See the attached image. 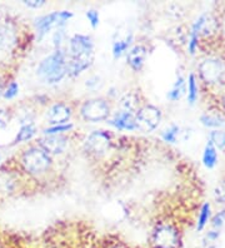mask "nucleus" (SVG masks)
I'll list each match as a JSON object with an SVG mask.
<instances>
[{
    "instance_id": "obj_10",
    "label": "nucleus",
    "mask_w": 225,
    "mask_h": 248,
    "mask_svg": "<svg viewBox=\"0 0 225 248\" xmlns=\"http://www.w3.org/2000/svg\"><path fill=\"white\" fill-rule=\"evenodd\" d=\"M70 57H94V42L89 35L75 34L69 40Z\"/></svg>"
},
{
    "instance_id": "obj_39",
    "label": "nucleus",
    "mask_w": 225,
    "mask_h": 248,
    "mask_svg": "<svg viewBox=\"0 0 225 248\" xmlns=\"http://www.w3.org/2000/svg\"><path fill=\"white\" fill-rule=\"evenodd\" d=\"M0 160H1V153H0Z\"/></svg>"
},
{
    "instance_id": "obj_35",
    "label": "nucleus",
    "mask_w": 225,
    "mask_h": 248,
    "mask_svg": "<svg viewBox=\"0 0 225 248\" xmlns=\"http://www.w3.org/2000/svg\"><path fill=\"white\" fill-rule=\"evenodd\" d=\"M219 236H220L219 230L210 231V232L207 233V239L208 241H216V239L219 238Z\"/></svg>"
},
{
    "instance_id": "obj_11",
    "label": "nucleus",
    "mask_w": 225,
    "mask_h": 248,
    "mask_svg": "<svg viewBox=\"0 0 225 248\" xmlns=\"http://www.w3.org/2000/svg\"><path fill=\"white\" fill-rule=\"evenodd\" d=\"M72 108L63 102H58L50 107L48 112V121L51 125L69 123L72 118Z\"/></svg>"
},
{
    "instance_id": "obj_30",
    "label": "nucleus",
    "mask_w": 225,
    "mask_h": 248,
    "mask_svg": "<svg viewBox=\"0 0 225 248\" xmlns=\"http://www.w3.org/2000/svg\"><path fill=\"white\" fill-rule=\"evenodd\" d=\"M214 198L220 204H225V179H222L214 189Z\"/></svg>"
},
{
    "instance_id": "obj_26",
    "label": "nucleus",
    "mask_w": 225,
    "mask_h": 248,
    "mask_svg": "<svg viewBox=\"0 0 225 248\" xmlns=\"http://www.w3.org/2000/svg\"><path fill=\"white\" fill-rule=\"evenodd\" d=\"M210 218V203H204L203 207L200 209V213H199V217H198V226H196V230L198 232L203 231L207 226L208 221H209Z\"/></svg>"
},
{
    "instance_id": "obj_2",
    "label": "nucleus",
    "mask_w": 225,
    "mask_h": 248,
    "mask_svg": "<svg viewBox=\"0 0 225 248\" xmlns=\"http://www.w3.org/2000/svg\"><path fill=\"white\" fill-rule=\"evenodd\" d=\"M21 166L29 174L38 176L48 172L51 167V157L38 145L30 147L21 155Z\"/></svg>"
},
{
    "instance_id": "obj_27",
    "label": "nucleus",
    "mask_w": 225,
    "mask_h": 248,
    "mask_svg": "<svg viewBox=\"0 0 225 248\" xmlns=\"http://www.w3.org/2000/svg\"><path fill=\"white\" fill-rule=\"evenodd\" d=\"M180 134V127L179 125H175L173 124L171 127H169L168 129H165L162 134V138L164 140V142L166 143H175L178 140V137Z\"/></svg>"
},
{
    "instance_id": "obj_3",
    "label": "nucleus",
    "mask_w": 225,
    "mask_h": 248,
    "mask_svg": "<svg viewBox=\"0 0 225 248\" xmlns=\"http://www.w3.org/2000/svg\"><path fill=\"white\" fill-rule=\"evenodd\" d=\"M74 16L72 12L68 10H61V12H53L45 16H39L35 20V29L38 33V40H43L45 35H48L50 33L53 28H64L70 19Z\"/></svg>"
},
{
    "instance_id": "obj_31",
    "label": "nucleus",
    "mask_w": 225,
    "mask_h": 248,
    "mask_svg": "<svg viewBox=\"0 0 225 248\" xmlns=\"http://www.w3.org/2000/svg\"><path fill=\"white\" fill-rule=\"evenodd\" d=\"M85 16H87L88 21H89L90 25H91V28H93V29L98 28V25H99V23H100L99 12H96V10H94V9H90V10H88Z\"/></svg>"
},
{
    "instance_id": "obj_37",
    "label": "nucleus",
    "mask_w": 225,
    "mask_h": 248,
    "mask_svg": "<svg viewBox=\"0 0 225 248\" xmlns=\"http://www.w3.org/2000/svg\"><path fill=\"white\" fill-rule=\"evenodd\" d=\"M3 93V83H1V79H0V94Z\"/></svg>"
},
{
    "instance_id": "obj_17",
    "label": "nucleus",
    "mask_w": 225,
    "mask_h": 248,
    "mask_svg": "<svg viewBox=\"0 0 225 248\" xmlns=\"http://www.w3.org/2000/svg\"><path fill=\"white\" fill-rule=\"evenodd\" d=\"M120 106L123 108V110L129 112L132 114H136L140 107V100H139V95L135 93H128L125 94L121 99H120Z\"/></svg>"
},
{
    "instance_id": "obj_18",
    "label": "nucleus",
    "mask_w": 225,
    "mask_h": 248,
    "mask_svg": "<svg viewBox=\"0 0 225 248\" xmlns=\"http://www.w3.org/2000/svg\"><path fill=\"white\" fill-rule=\"evenodd\" d=\"M36 134V127L33 122H29V123L23 124L20 127V129L18 130V133L14 138V144H18V143H24L28 140H33Z\"/></svg>"
},
{
    "instance_id": "obj_28",
    "label": "nucleus",
    "mask_w": 225,
    "mask_h": 248,
    "mask_svg": "<svg viewBox=\"0 0 225 248\" xmlns=\"http://www.w3.org/2000/svg\"><path fill=\"white\" fill-rule=\"evenodd\" d=\"M210 142L213 143L215 148H225V132L222 130H214L210 133Z\"/></svg>"
},
{
    "instance_id": "obj_21",
    "label": "nucleus",
    "mask_w": 225,
    "mask_h": 248,
    "mask_svg": "<svg viewBox=\"0 0 225 248\" xmlns=\"http://www.w3.org/2000/svg\"><path fill=\"white\" fill-rule=\"evenodd\" d=\"M185 93H186L185 79H184V77L179 76L177 80H175L173 88H171L170 91L168 92V94H166V97H168V99L170 100V102H178V100L183 97Z\"/></svg>"
},
{
    "instance_id": "obj_6",
    "label": "nucleus",
    "mask_w": 225,
    "mask_h": 248,
    "mask_svg": "<svg viewBox=\"0 0 225 248\" xmlns=\"http://www.w3.org/2000/svg\"><path fill=\"white\" fill-rule=\"evenodd\" d=\"M199 76L207 84L214 85L223 80L225 76V64L219 58H207L199 64Z\"/></svg>"
},
{
    "instance_id": "obj_8",
    "label": "nucleus",
    "mask_w": 225,
    "mask_h": 248,
    "mask_svg": "<svg viewBox=\"0 0 225 248\" xmlns=\"http://www.w3.org/2000/svg\"><path fill=\"white\" fill-rule=\"evenodd\" d=\"M18 46V31L9 20H0V57H6Z\"/></svg>"
},
{
    "instance_id": "obj_25",
    "label": "nucleus",
    "mask_w": 225,
    "mask_h": 248,
    "mask_svg": "<svg viewBox=\"0 0 225 248\" xmlns=\"http://www.w3.org/2000/svg\"><path fill=\"white\" fill-rule=\"evenodd\" d=\"M74 128V124L66 123V124H59V125H51V127L44 129L45 136H61L63 133L70 132Z\"/></svg>"
},
{
    "instance_id": "obj_38",
    "label": "nucleus",
    "mask_w": 225,
    "mask_h": 248,
    "mask_svg": "<svg viewBox=\"0 0 225 248\" xmlns=\"http://www.w3.org/2000/svg\"><path fill=\"white\" fill-rule=\"evenodd\" d=\"M209 248H215V246H210Z\"/></svg>"
},
{
    "instance_id": "obj_32",
    "label": "nucleus",
    "mask_w": 225,
    "mask_h": 248,
    "mask_svg": "<svg viewBox=\"0 0 225 248\" xmlns=\"http://www.w3.org/2000/svg\"><path fill=\"white\" fill-rule=\"evenodd\" d=\"M225 222V209H222L219 212L216 213L213 218H211V226L215 230H220L223 227V224Z\"/></svg>"
},
{
    "instance_id": "obj_4",
    "label": "nucleus",
    "mask_w": 225,
    "mask_h": 248,
    "mask_svg": "<svg viewBox=\"0 0 225 248\" xmlns=\"http://www.w3.org/2000/svg\"><path fill=\"white\" fill-rule=\"evenodd\" d=\"M80 115L84 121L90 123L106 121L110 115V106L103 98L85 100L80 107Z\"/></svg>"
},
{
    "instance_id": "obj_19",
    "label": "nucleus",
    "mask_w": 225,
    "mask_h": 248,
    "mask_svg": "<svg viewBox=\"0 0 225 248\" xmlns=\"http://www.w3.org/2000/svg\"><path fill=\"white\" fill-rule=\"evenodd\" d=\"M133 43V34L129 33L121 39H117L113 43V57L115 59H119L120 57H123L125 53H128L129 48L132 46Z\"/></svg>"
},
{
    "instance_id": "obj_40",
    "label": "nucleus",
    "mask_w": 225,
    "mask_h": 248,
    "mask_svg": "<svg viewBox=\"0 0 225 248\" xmlns=\"http://www.w3.org/2000/svg\"><path fill=\"white\" fill-rule=\"evenodd\" d=\"M224 104H225V95H224Z\"/></svg>"
},
{
    "instance_id": "obj_41",
    "label": "nucleus",
    "mask_w": 225,
    "mask_h": 248,
    "mask_svg": "<svg viewBox=\"0 0 225 248\" xmlns=\"http://www.w3.org/2000/svg\"><path fill=\"white\" fill-rule=\"evenodd\" d=\"M224 149H225V148H224Z\"/></svg>"
},
{
    "instance_id": "obj_22",
    "label": "nucleus",
    "mask_w": 225,
    "mask_h": 248,
    "mask_svg": "<svg viewBox=\"0 0 225 248\" xmlns=\"http://www.w3.org/2000/svg\"><path fill=\"white\" fill-rule=\"evenodd\" d=\"M186 91H188V102L190 106L195 104L198 99V84H196V77L190 73L188 77V83H186Z\"/></svg>"
},
{
    "instance_id": "obj_20",
    "label": "nucleus",
    "mask_w": 225,
    "mask_h": 248,
    "mask_svg": "<svg viewBox=\"0 0 225 248\" xmlns=\"http://www.w3.org/2000/svg\"><path fill=\"white\" fill-rule=\"evenodd\" d=\"M218 163V152L214 144L210 140H208L205 145L204 152H203V164L207 167L208 170H213Z\"/></svg>"
},
{
    "instance_id": "obj_29",
    "label": "nucleus",
    "mask_w": 225,
    "mask_h": 248,
    "mask_svg": "<svg viewBox=\"0 0 225 248\" xmlns=\"http://www.w3.org/2000/svg\"><path fill=\"white\" fill-rule=\"evenodd\" d=\"M19 94V84L16 82H10L9 85L3 91V97L5 99H14Z\"/></svg>"
},
{
    "instance_id": "obj_24",
    "label": "nucleus",
    "mask_w": 225,
    "mask_h": 248,
    "mask_svg": "<svg viewBox=\"0 0 225 248\" xmlns=\"http://www.w3.org/2000/svg\"><path fill=\"white\" fill-rule=\"evenodd\" d=\"M15 187V179L8 172H0V192H13Z\"/></svg>"
},
{
    "instance_id": "obj_36",
    "label": "nucleus",
    "mask_w": 225,
    "mask_h": 248,
    "mask_svg": "<svg viewBox=\"0 0 225 248\" xmlns=\"http://www.w3.org/2000/svg\"><path fill=\"white\" fill-rule=\"evenodd\" d=\"M98 82H99V78H98V77H94V78L87 80V87H89V88H94V87L98 85Z\"/></svg>"
},
{
    "instance_id": "obj_1",
    "label": "nucleus",
    "mask_w": 225,
    "mask_h": 248,
    "mask_svg": "<svg viewBox=\"0 0 225 248\" xmlns=\"http://www.w3.org/2000/svg\"><path fill=\"white\" fill-rule=\"evenodd\" d=\"M66 54L63 49H55L50 55L40 62L36 74L48 84H58L66 76Z\"/></svg>"
},
{
    "instance_id": "obj_9",
    "label": "nucleus",
    "mask_w": 225,
    "mask_h": 248,
    "mask_svg": "<svg viewBox=\"0 0 225 248\" xmlns=\"http://www.w3.org/2000/svg\"><path fill=\"white\" fill-rule=\"evenodd\" d=\"M111 134L105 130H95L88 137L85 142V148L93 155H103L110 149L111 147Z\"/></svg>"
},
{
    "instance_id": "obj_16",
    "label": "nucleus",
    "mask_w": 225,
    "mask_h": 248,
    "mask_svg": "<svg viewBox=\"0 0 225 248\" xmlns=\"http://www.w3.org/2000/svg\"><path fill=\"white\" fill-rule=\"evenodd\" d=\"M205 18H207V14H203V16H199L195 23L193 24L192 29H190L189 33V42H188V50H189L190 54H195V50L198 48L199 44V36H200L201 28H203V24H204Z\"/></svg>"
},
{
    "instance_id": "obj_23",
    "label": "nucleus",
    "mask_w": 225,
    "mask_h": 248,
    "mask_svg": "<svg viewBox=\"0 0 225 248\" xmlns=\"http://www.w3.org/2000/svg\"><path fill=\"white\" fill-rule=\"evenodd\" d=\"M200 122L208 128H222L225 125V119L215 114H203L200 117Z\"/></svg>"
},
{
    "instance_id": "obj_13",
    "label": "nucleus",
    "mask_w": 225,
    "mask_h": 248,
    "mask_svg": "<svg viewBox=\"0 0 225 248\" xmlns=\"http://www.w3.org/2000/svg\"><path fill=\"white\" fill-rule=\"evenodd\" d=\"M148 55V49L143 44H138L130 48L126 53V63L134 72H140L144 67L145 59Z\"/></svg>"
},
{
    "instance_id": "obj_7",
    "label": "nucleus",
    "mask_w": 225,
    "mask_h": 248,
    "mask_svg": "<svg viewBox=\"0 0 225 248\" xmlns=\"http://www.w3.org/2000/svg\"><path fill=\"white\" fill-rule=\"evenodd\" d=\"M162 110L158 107L147 104L141 107L136 114H135V123H136V129L150 133L158 128V125L162 122Z\"/></svg>"
},
{
    "instance_id": "obj_33",
    "label": "nucleus",
    "mask_w": 225,
    "mask_h": 248,
    "mask_svg": "<svg viewBox=\"0 0 225 248\" xmlns=\"http://www.w3.org/2000/svg\"><path fill=\"white\" fill-rule=\"evenodd\" d=\"M10 122V114L6 109H0V129L4 128L9 124Z\"/></svg>"
},
{
    "instance_id": "obj_34",
    "label": "nucleus",
    "mask_w": 225,
    "mask_h": 248,
    "mask_svg": "<svg viewBox=\"0 0 225 248\" xmlns=\"http://www.w3.org/2000/svg\"><path fill=\"white\" fill-rule=\"evenodd\" d=\"M24 5L31 8V9H38V8L45 5V1L44 0H29V1H24Z\"/></svg>"
},
{
    "instance_id": "obj_15",
    "label": "nucleus",
    "mask_w": 225,
    "mask_h": 248,
    "mask_svg": "<svg viewBox=\"0 0 225 248\" xmlns=\"http://www.w3.org/2000/svg\"><path fill=\"white\" fill-rule=\"evenodd\" d=\"M111 127H114L118 130H136V123H135V114L129 112L121 110V112L115 113L113 119L108 122Z\"/></svg>"
},
{
    "instance_id": "obj_14",
    "label": "nucleus",
    "mask_w": 225,
    "mask_h": 248,
    "mask_svg": "<svg viewBox=\"0 0 225 248\" xmlns=\"http://www.w3.org/2000/svg\"><path fill=\"white\" fill-rule=\"evenodd\" d=\"M94 62V57H70L66 62V76L76 78L83 72L89 69Z\"/></svg>"
},
{
    "instance_id": "obj_12",
    "label": "nucleus",
    "mask_w": 225,
    "mask_h": 248,
    "mask_svg": "<svg viewBox=\"0 0 225 248\" xmlns=\"http://www.w3.org/2000/svg\"><path fill=\"white\" fill-rule=\"evenodd\" d=\"M68 145V140L64 136H45L39 140V147L49 155H61Z\"/></svg>"
},
{
    "instance_id": "obj_5",
    "label": "nucleus",
    "mask_w": 225,
    "mask_h": 248,
    "mask_svg": "<svg viewBox=\"0 0 225 248\" xmlns=\"http://www.w3.org/2000/svg\"><path fill=\"white\" fill-rule=\"evenodd\" d=\"M151 245L154 248H179V231L171 224H159L151 234Z\"/></svg>"
}]
</instances>
